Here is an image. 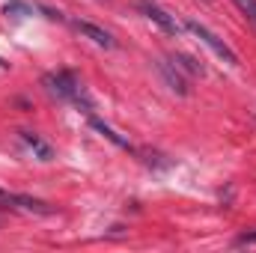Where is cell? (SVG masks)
Returning a JSON list of instances; mask_svg holds the SVG:
<instances>
[{"instance_id": "6da1fadb", "label": "cell", "mask_w": 256, "mask_h": 253, "mask_svg": "<svg viewBox=\"0 0 256 253\" xmlns=\"http://www.w3.org/2000/svg\"><path fill=\"white\" fill-rule=\"evenodd\" d=\"M42 86H45L51 96H57V98H63V102H72V104H78V108H84V110H90V98H86V92H84V86H80V78H78L74 72H68V68L48 72V74H42Z\"/></svg>"}, {"instance_id": "4fadbf2b", "label": "cell", "mask_w": 256, "mask_h": 253, "mask_svg": "<svg viewBox=\"0 0 256 253\" xmlns=\"http://www.w3.org/2000/svg\"><path fill=\"white\" fill-rule=\"evenodd\" d=\"M6 66H9V63H3V60H0V68H6Z\"/></svg>"}, {"instance_id": "8992f818", "label": "cell", "mask_w": 256, "mask_h": 253, "mask_svg": "<svg viewBox=\"0 0 256 253\" xmlns=\"http://www.w3.org/2000/svg\"><path fill=\"white\" fill-rule=\"evenodd\" d=\"M74 30L80 33V36H86L90 42H96L98 48H116V39L108 33V30H102V27H96V24H90V21H74Z\"/></svg>"}, {"instance_id": "3957f363", "label": "cell", "mask_w": 256, "mask_h": 253, "mask_svg": "<svg viewBox=\"0 0 256 253\" xmlns=\"http://www.w3.org/2000/svg\"><path fill=\"white\" fill-rule=\"evenodd\" d=\"M134 6H137V12H143V18H149L152 24H158L164 33H170V36H179V33H182V24H179L167 9H161L158 3H152V0H137Z\"/></svg>"}, {"instance_id": "5b68a950", "label": "cell", "mask_w": 256, "mask_h": 253, "mask_svg": "<svg viewBox=\"0 0 256 253\" xmlns=\"http://www.w3.org/2000/svg\"><path fill=\"white\" fill-rule=\"evenodd\" d=\"M158 72H161V78L167 80V86H170L176 96H188V92H191L188 78L182 74V68L173 63V60H158Z\"/></svg>"}, {"instance_id": "7a4b0ae2", "label": "cell", "mask_w": 256, "mask_h": 253, "mask_svg": "<svg viewBox=\"0 0 256 253\" xmlns=\"http://www.w3.org/2000/svg\"><path fill=\"white\" fill-rule=\"evenodd\" d=\"M185 30H191L194 36H196L202 45H208V48H212V51H214V54H218L224 63L238 66V54H236V51H232V48H230V45H226L220 36H214V33H212L206 24H200V21H185Z\"/></svg>"}, {"instance_id": "ba28073f", "label": "cell", "mask_w": 256, "mask_h": 253, "mask_svg": "<svg viewBox=\"0 0 256 253\" xmlns=\"http://www.w3.org/2000/svg\"><path fill=\"white\" fill-rule=\"evenodd\" d=\"M21 140H24V143H27V146L42 158V161H51V158H54V149H51L39 134H33V131H21Z\"/></svg>"}, {"instance_id": "277c9868", "label": "cell", "mask_w": 256, "mask_h": 253, "mask_svg": "<svg viewBox=\"0 0 256 253\" xmlns=\"http://www.w3.org/2000/svg\"><path fill=\"white\" fill-rule=\"evenodd\" d=\"M0 208H15V212H30V214H51L54 208L36 196H27V194H9V190L0 188Z\"/></svg>"}, {"instance_id": "30bf717a", "label": "cell", "mask_w": 256, "mask_h": 253, "mask_svg": "<svg viewBox=\"0 0 256 253\" xmlns=\"http://www.w3.org/2000/svg\"><path fill=\"white\" fill-rule=\"evenodd\" d=\"M3 12L12 15V18H27V15H33V6L24 3V0H6L3 3Z\"/></svg>"}, {"instance_id": "9c48e42d", "label": "cell", "mask_w": 256, "mask_h": 253, "mask_svg": "<svg viewBox=\"0 0 256 253\" xmlns=\"http://www.w3.org/2000/svg\"><path fill=\"white\" fill-rule=\"evenodd\" d=\"M170 60L179 66L182 72H188V74H202V72H206V68H202V63H200V60H194L191 54H173Z\"/></svg>"}, {"instance_id": "8fae6325", "label": "cell", "mask_w": 256, "mask_h": 253, "mask_svg": "<svg viewBox=\"0 0 256 253\" xmlns=\"http://www.w3.org/2000/svg\"><path fill=\"white\" fill-rule=\"evenodd\" d=\"M232 3H236V6L250 18V21H256V0H232Z\"/></svg>"}, {"instance_id": "7c38bea8", "label": "cell", "mask_w": 256, "mask_h": 253, "mask_svg": "<svg viewBox=\"0 0 256 253\" xmlns=\"http://www.w3.org/2000/svg\"><path fill=\"white\" fill-rule=\"evenodd\" d=\"M232 244H236V248H254V244H256V230H254V232H242Z\"/></svg>"}, {"instance_id": "52a82bcc", "label": "cell", "mask_w": 256, "mask_h": 253, "mask_svg": "<svg viewBox=\"0 0 256 253\" xmlns=\"http://www.w3.org/2000/svg\"><path fill=\"white\" fill-rule=\"evenodd\" d=\"M90 128H92V131H98V134H102L104 140H110L114 146H120V149H128V152H131V143H128V137H122V134H116L114 128L108 126V122H102L98 116H90Z\"/></svg>"}]
</instances>
